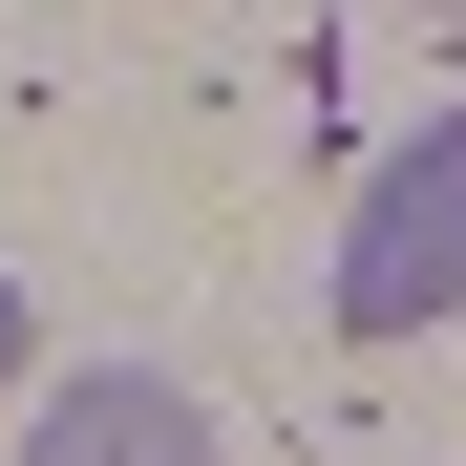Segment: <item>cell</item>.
<instances>
[{
  "label": "cell",
  "instance_id": "6da1fadb",
  "mask_svg": "<svg viewBox=\"0 0 466 466\" xmlns=\"http://www.w3.org/2000/svg\"><path fill=\"white\" fill-rule=\"evenodd\" d=\"M424 319H466V106L403 127L339 212V339H424Z\"/></svg>",
  "mask_w": 466,
  "mask_h": 466
},
{
  "label": "cell",
  "instance_id": "7a4b0ae2",
  "mask_svg": "<svg viewBox=\"0 0 466 466\" xmlns=\"http://www.w3.org/2000/svg\"><path fill=\"white\" fill-rule=\"evenodd\" d=\"M22 466H233V445H212V403H191L170 360H106V381H64V403H43Z\"/></svg>",
  "mask_w": 466,
  "mask_h": 466
},
{
  "label": "cell",
  "instance_id": "3957f363",
  "mask_svg": "<svg viewBox=\"0 0 466 466\" xmlns=\"http://www.w3.org/2000/svg\"><path fill=\"white\" fill-rule=\"evenodd\" d=\"M22 339H43V319H22V276H0V403H22Z\"/></svg>",
  "mask_w": 466,
  "mask_h": 466
}]
</instances>
